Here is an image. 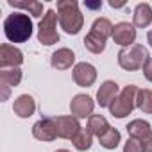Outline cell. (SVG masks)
<instances>
[{"mask_svg":"<svg viewBox=\"0 0 152 152\" xmlns=\"http://www.w3.org/2000/svg\"><path fill=\"white\" fill-rule=\"evenodd\" d=\"M34 32L32 20L27 13H11L4 20V36L11 43H25Z\"/></svg>","mask_w":152,"mask_h":152,"instance_id":"cell-1","label":"cell"},{"mask_svg":"<svg viewBox=\"0 0 152 152\" xmlns=\"http://www.w3.org/2000/svg\"><path fill=\"white\" fill-rule=\"evenodd\" d=\"M57 18L59 25L66 34H79L84 25V16L75 0H59L57 2Z\"/></svg>","mask_w":152,"mask_h":152,"instance_id":"cell-2","label":"cell"},{"mask_svg":"<svg viewBox=\"0 0 152 152\" xmlns=\"http://www.w3.org/2000/svg\"><path fill=\"white\" fill-rule=\"evenodd\" d=\"M148 57H150L148 50L143 45L134 43L131 47L120 48V52H118V64L125 72H136V70H143V66L148 61Z\"/></svg>","mask_w":152,"mask_h":152,"instance_id":"cell-3","label":"cell"},{"mask_svg":"<svg viewBox=\"0 0 152 152\" xmlns=\"http://www.w3.org/2000/svg\"><path fill=\"white\" fill-rule=\"evenodd\" d=\"M138 91H140V88L134 86V84L125 86V88L118 93V97L109 104V107H107L109 113H111L115 118H125V116H129V115L132 113V109L136 107Z\"/></svg>","mask_w":152,"mask_h":152,"instance_id":"cell-4","label":"cell"},{"mask_svg":"<svg viewBox=\"0 0 152 152\" xmlns=\"http://www.w3.org/2000/svg\"><path fill=\"white\" fill-rule=\"evenodd\" d=\"M57 13L54 9H47L45 16L39 20L38 25V41L45 47H52L59 43V34H57Z\"/></svg>","mask_w":152,"mask_h":152,"instance_id":"cell-5","label":"cell"},{"mask_svg":"<svg viewBox=\"0 0 152 152\" xmlns=\"http://www.w3.org/2000/svg\"><path fill=\"white\" fill-rule=\"evenodd\" d=\"M72 77H73V83L77 84V86L90 88L97 81V68L91 63H86V61L77 63L72 68Z\"/></svg>","mask_w":152,"mask_h":152,"instance_id":"cell-6","label":"cell"},{"mask_svg":"<svg viewBox=\"0 0 152 152\" xmlns=\"http://www.w3.org/2000/svg\"><path fill=\"white\" fill-rule=\"evenodd\" d=\"M54 125H56L57 138H63V140H72L75 134L81 131L79 118H75L73 115L56 116V118H54Z\"/></svg>","mask_w":152,"mask_h":152,"instance_id":"cell-7","label":"cell"},{"mask_svg":"<svg viewBox=\"0 0 152 152\" xmlns=\"http://www.w3.org/2000/svg\"><path fill=\"white\" fill-rule=\"evenodd\" d=\"M93 109H95V100L86 93H79L70 100V113L75 118H90L93 115Z\"/></svg>","mask_w":152,"mask_h":152,"instance_id":"cell-8","label":"cell"},{"mask_svg":"<svg viewBox=\"0 0 152 152\" xmlns=\"http://www.w3.org/2000/svg\"><path fill=\"white\" fill-rule=\"evenodd\" d=\"M113 41L116 43V45H120L122 48H125V47H131V45H134V41H136V27L132 25V23H129V22H118V23H115V27H113Z\"/></svg>","mask_w":152,"mask_h":152,"instance_id":"cell-9","label":"cell"},{"mask_svg":"<svg viewBox=\"0 0 152 152\" xmlns=\"http://www.w3.org/2000/svg\"><path fill=\"white\" fill-rule=\"evenodd\" d=\"M23 63V52L11 45V43H4L0 47V68H20V64Z\"/></svg>","mask_w":152,"mask_h":152,"instance_id":"cell-10","label":"cell"},{"mask_svg":"<svg viewBox=\"0 0 152 152\" xmlns=\"http://www.w3.org/2000/svg\"><path fill=\"white\" fill-rule=\"evenodd\" d=\"M22 83L20 68H4L0 70V88H2V100H7L11 88H16Z\"/></svg>","mask_w":152,"mask_h":152,"instance_id":"cell-11","label":"cell"},{"mask_svg":"<svg viewBox=\"0 0 152 152\" xmlns=\"http://www.w3.org/2000/svg\"><path fill=\"white\" fill-rule=\"evenodd\" d=\"M32 136L39 141H54L57 138L56 132V125H54V118H41L32 125Z\"/></svg>","mask_w":152,"mask_h":152,"instance_id":"cell-12","label":"cell"},{"mask_svg":"<svg viewBox=\"0 0 152 152\" xmlns=\"http://www.w3.org/2000/svg\"><path fill=\"white\" fill-rule=\"evenodd\" d=\"M120 91L122 90L115 81H104L100 84V88L97 90V104L100 107H109V104L118 97Z\"/></svg>","mask_w":152,"mask_h":152,"instance_id":"cell-13","label":"cell"},{"mask_svg":"<svg viewBox=\"0 0 152 152\" xmlns=\"http://www.w3.org/2000/svg\"><path fill=\"white\" fill-rule=\"evenodd\" d=\"M13 111L18 118H31L36 111V100L32 95L29 93H23L20 97L15 99V104H13Z\"/></svg>","mask_w":152,"mask_h":152,"instance_id":"cell-14","label":"cell"},{"mask_svg":"<svg viewBox=\"0 0 152 152\" xmlns=\"http://www.w3.org/2000/svg\"><path fill=\"white\" fill-rule=\"evenodd\" d=\"M50 63L56 70H70L72 66H75V54H73V50H70L66 47L57 48L52 54Z\"/></svg>","mask_w":152,"mask_h":152,"instance_id":"cell-15","label":"cell"},{"mask_svg":"<svg viewBox=\"0 0 152 152\" xmlns=\"http://www.w3.org/2000/svg\"><path fill=\"white\" fill-rule=\"evenodd\" d=\"M152 23V7L148 2H140L132 11V25L145 29Z\"/></svg>","mask_w":152,"mask_h":152,"instance_id":"cell-16","label":"cell"},{"mask_svg":"<svg viewBox=\"0 0 152 152\" xmlns=\"http://www.w3.org/2000/svg\"><path fill=\"white\" fill-rule=\"evenodd\" d=\"M106 41H107V38H104L102 34H99V32H95V31L90 29V32L84 38V47L91 54H102L106 50Z\"/></svg>","mask_w":152,"mask_h":152,"instance_id":"cell-17","label":"cell"},{"mask_svg":"<svg viewBox=\"0 0 152 152\" xmlns=\"http://www.w3.org/2000/svg\"><path fill=\"white\" fill-rule=\"evenodd\" d=\"M127 134L129 138H134V140H141L143 136H147L152 129H150V124L147 120H141V118H136V120H131L127 124Z\"/></svg>","mask_w":152,"mask_h":152,"instance_id":"cell-18","label":"cell"},{"mask_svg":"<svg viewBox=\"0 0 152 152\" xmlns=\"http://www.w3.org/2000/svg\"><path fill=\"white\" fill-rule=\"evenodd\" d=\"M109 122H107V118L106 116H102V115H91L90 118H88V131L93 134V136H97V138H100L102 134H106L107 131H109Z\"/></svg>","mask_w":152,"mask_h":152,"instance_id":"cell-19","label":"cell"},{"mask_svg":"<svg viewBox=\"0 0 152 152\" xmlns=\"http://www.w3.org/2000/svg\"><path fill=\"white\" fill-rule=\"evenodd\" d=\"M7 4L15 9H23V11H29V15H32L34 18H41L45 16L43 15V4L38 2V0H29V2H16V0H7Z\"/></svg>","mask_w":152,"mask_h":152,"instance_id":"cell-20","label":"cell"},{"mask_svg":"<svg viewBox=\"0 0 152 152\" xmlns=\"http://www.w3.org/2000/svg\"><path fill=\"white\" fill-rule=\"evenodd\" d=\"M72 143H73V147L77 148L79 152L90 150V148H91V145H93V134L88 131V127H86V129H84V127H81V131L72 138Z\"/></svg>","mask_w":152,"mask_h":152,"instance_id":"cell-21","label":"cell"},{"mask_svg":"<svg viewBox=\"0 0 152 152\" xmlns=\"http://www.w3.org/2000/svg\"><path fill=\"white\" fill-rule=\"evenodd\" d=\"M99 141H100V145H102L106 150H115V148L120 145V141H122V134H120L118 129L109 127V131H107L106 134H102V136L99 138Z\"/></svg>","mask_w":152,"mask_h":152,"instance_id":"cell-22","label":"cell"},{"mask_svg":"<svg viewBox=\"0 0 152 152\" xmlns=\"http://www.w3.org/2000/svg\"><path fill=\"white\" fill-rule=\"evenodd\" d=\"M136 107L145 113V115H152V90H140L138 91V99H136Z\"/></svg>","mask_w":152,"mask_h":152,"instance_id":"cell-23","label":"cell"},{"mask_svg":"<svg viewBox=\"0 0 152 152\" xmlns=\"http://www.w3.org/2000/svg\"><path fill=\"white\" fill-rule=\"evenodd\" d=\"M113 27H115V25H113L107 18H97V20L91 23V31L102 34L104 38H111V36H113Z\"/></svg>","mask_w":152,"mask_h":152,"instance_id":"cell-24","label":"cell"},{"mask_svg":"<svg viewBox=\"0 0 152 152\" xmlns=\"http://www.w3.org/2000/svg\"><path fill=\"white\" fill-rule=\"evenodd\" d=\"M124 152H143L141 148V143L140 140H134V138H129L125 143H124Z\"/></svg>","mask_w":152,"mask_h":152,"instance_id":"cell-25","label":"cell"},{"mask_svg":"<svg viewBox=\"0 0 152 152\" xmlns=\"http://www.w3.org/2000/svg\"><path fill=\"white\" fill-rule=\"evenodd\" d=\"M140 143H141L143 152H152V131H150L147 136H143V138L140 140Z\"/></svg>","mask_w":152,"mask_h":152,"instance_id":"cell-26","label":"cell"},{"mask_svg":"<svg viewBox=\"0 0 152 152\" xmlns=\"http://www.w3.org/2000/svg\"><path fill=\"white\" fill-rule=\"evenodd\" d=\"M143 75H145V79L148 83H152V57H148V61L145 63L143 66Z\"/></svg>","mask_w":152,"mask_h":152,"instance_id":"cell-27","label":"cell"},{"mask_svg":"<svg viewBox=\"0 0 152 152\" xmlns=\"http://www.w3.org/2000/svg\"><path fill=\"white\" fill-rule=\"evenodd\" d=\"M86 4V7H90V9H100L102 7V2H84Z\"/></svg>","mask_w":152,"mask_h":152,"instance_id":"cell-28","label":"cell"},{"mask_svg":"<svg viewBox=\"0 0 152 152\" xmlns=\"http://www.w3.org/2000/svg\"><path fill=\"white\" fill-rule=\"evenodd\" d=\"M109 6H111L113 9H118V7H124L125 2H115V0H109Z\"/></svg>","mask_w":152,"mask_h":152,"instance_id":"cell-29","label":"cell"},{"mask_svg":"<svg viewBox=\"0 0 152 152\" xmlns=\"http://www.w3.org/2000/svg\"><path fill=\"white\" fill-rule=\"evenodd\" d=\"M147 41H148V45H150V48H152V29L147 32Z\"/></svg>","mask_w":152,"mask_h":152,"instance_id":"cell-30","label":"cell"},{"mask_svg":"<svg viewBox=\"0 0 152 152\" xmlns=\"http://www.w3.org/2000/svg\"><path fill=\"white\" fill-rule=\"evenodd\" d=\"M56 152H70V150H66V148H59V150H56Z\"/></svg>","mask_w":152,"mask_h":152,"instance_id":"cell-31","label":"cell"}]
</instances>
